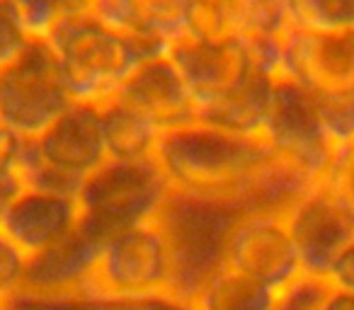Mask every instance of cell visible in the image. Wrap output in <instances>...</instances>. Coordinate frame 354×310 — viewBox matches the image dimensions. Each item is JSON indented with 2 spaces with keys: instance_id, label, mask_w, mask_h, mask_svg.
I'll return each mask as SVG.
<instances>
[{
  "instance_id": "cell-24",
  "label": "cell",
  "mask_w": 354,
  "mask_h": 310,
  "mask_svg": "<svg viewBox=\"0 0 354 310\" xmlns=\"http://www.w3.org/2000/svg\"><path fill=\"white\" fill-rule=\"evenodd\" d=\"M310 95V93H308ZM315 112L328 138L339 153L354 146V93L347 95H310Z\"/></svg>"
},
{
  "instance_id": "cell-4",
  "label": "cell",
  "mask_w": 354,
  "mask_h": 310,
  "mask_svg": "<svg viewBox=\"0 0 354 310\" xmlns=\"http://www.w3.org/2000/svg\"><path fill=\"white\" fill-rule=\"evenodd\" d=\"M107 160L100 107L75 102L41 136L32 138L25 189L78 199L85 180Z\"/></svg>"
},
{
  "instance_id": "cell-11",
  "label": "cell",
  "mask_w": 354,
  "mask_h": 310,
  "mask_svg": "<svg viewBox=\"0 0 354 310\" xmlns=\"http://www.w3.org/2000/svg\"><path fill=\"white\" fill-rule=\"evenodd\" d=\"M167 59L183 75L197 112L233 93L260 66L245 37L218 41L183 37L167 49Z\"/></svg>"
},
{
  "instance_id": "cell-30",
  "label": "cell",
  "mask_w": 354,
  "mask_h": 310,
  "mask_svg": "<svg viewBox=\"0 0 354 310\" xmlns=\"http://www.w3.org/2000/svg\"><path fill=\"white\" fill-rule=\"evenodd\" d=\"M328 182H333L335 187H337V192L347 199L349 206L354 209V146L344 148V151L339 153L337 165H335Z\"/></svg>"
},
{
  "instance_id": "cell-19",
  "label": "cell",
  "mask_w": 354,
  "mask_h": 310,
  "mask_svg": "<svg viewBox=\"0 0 354 310\" xmlns=\"http://www.w3.org/2000/svg\"><path fill=\"white\" fill-rule=\"evenodd\" d=\"M274 300L277 293L265 284L221 269L194 298L192 310H274Z\"/></svg>"
},
{
  "instance_id": "cell-31",
  "label": "cell",
  "mask_w": 354,
  "mask_h": 310,
  "mask_svg": "<svg viewBox=\"0 0 354 310\" xmlns=\"http://www.w3.org/2000/svg\"><path fill=\"white\" fill-rule=\"evenodd\" d=\"M328 281L333 284L335 291H344V293L354 296V240L339 252L335 260L333 269L328 274Z\"/></svg>"
},
{
  "instance_id": "cell-5",
  "label": "cell",
  "mask_w": 354,
  "mask_h": 310,
  "mask_svg": "<svg viewBox=\"0 0 354 310\" xmlns=\"http://www.w3.org/2000/svg\"><path fill=\"white\" fill-rule=\"evenodd\" d=\"M165 177L156 160H107L78 192L80 226L100 240L156 218L165 202Z\"/></svg>"
},
{
  "instance_id": "cell-3",
  "label": "cell",
  "mask_w": 354,
  "mask_h": 310,
  "mask_svg": "<svg viewBox=\"0 0 354 310\" xmlns=\"http://www.w3.org/2000/svg\"><path fill=\"white\" fill-rule=\"evenodd\" d=\"M75 102L102 104L138 64L167 54L162 46L112 30L93 12H68L46 39Z\"/></svg>"
},
{
  "instance_id": "cell-7",
  "label": "cell",
  "mask_w": 354,
  "mask_h": 310,
  "mask_svg": "<svg viewBox=\"0 0 354 310\" xmlns=\"http://www.w3.org/2000/svg\"><path fill=\"white\" fill-rule=\"evenodd\" d=\"M262 138L289 168L310 182L328 180L337 165L339 151L320 124L313 97L294 80L277 78Z\"/></svg>"
},
{
  "instance_id": "cell-27",
  "label": "cell",
  "mask_w": 354,
  "mask_h": 310,
  "mask_svg": "<svg viewBox=\"0 0 354 310\" xmlns=\"http://www.w3.org/2000/svg\"><path fill=\"white\" fill-rule=\"evenodd\" d=\"M27 255L0 233V300L6 303L25 289Z\"/></svg>"
},
{
  "instance_id": "cell-17",
  "label": "cell",
  "mask_w": 354,
  "mask_h": 310,
  "mask_svg": "<svg viewBox=\"0 0 354 310\" xmlns=\"http://www.w3.org/2000/svg\"><path fill=\"white\" fill-rule=\"evenodd\" d=\"M279 75L257 66L233 93L223 99L199 109L197 122L238 136H262V126L270 114L272 95Z\"/></svg>"
},
{
  "instance_id": "cell-15",
  "label": "cell",
  "mask_w": 354,
  "mask_h": 310,
  "mask_svg": "<svg viewBox=\"0 0 354 310\" xmlns=\"http://www.w3.org/2000/svg\"><path fill=\"white\" fill-rule=\"evenodd\" d=\"M104 242L83 226L27 260L25 289L37 296H90Z\"/></svg>"
},
{
  "instance_id": "cell-10",
  "label": "cell",
  "mask_w": 354,
  "mask_h": 310,
  "mask_svg": "<svg viewBox=\"0 0 354 310\" xmlns=\"http://www.w3.org/2000/svg\"><path fill=\"white\" fill-rule=\"evenodd\" d=\"M277 75L310 95L354 93V30L313 32L291 27L279 41Z\"/></svg>"
},
{
  "instance_id": "cell-28",
  "label": "cell",
  "mask_w": 354,
  "mask_h": 310,
  "mask_svg": "<svg viewBox=\"0 0 354 310\" xmlns=\"http://www.w3.org/2000/svg\"><path fill=\"white\" fill-rule=\"evenodd\" d=\"M6 310H90L88 296H37L20 291L6 300Z\"/></svg>"
},
{
  "instance_id": "cell-21",
  "label": "cell",
  "mask_w": 354,
  "mask_h": 310,
  "mask_svg": "<svg viewBox=\"0 0 354 310\" xmlns=\"http://www.w3.org/2000/svg\"><path fill=\"white\" fill-rule=\"evenodd\" d=\"M291 27L313 32L354 30V0H289Z\"/></svg>"
},
{
  "instance_id": "cell-6",
  "label": "cell",
  "mask_w": 354,
  "mask_h": 310,
  "mask_svg": "<svg viewBox=\"0 0 354 310\" xmlns=\"http://www.w3.org/2000/svg\"><path fill=\"white\" fill-rule=\"evenodd\" d=\"M75 104L46 41H30L0 68V126L37 138Z\"/></svg>"
},
{
  "instance_id": "cell-23",
  "label": "cell",
  "mask_w": 354,
  "mask_h": 310,
  "mask_svg": "<svg viewBox=\"0 0 354 310\" xmlns=\"http://www.w3.org/2000/svg\"><path fill=\"white\" fill-rule=\"evenodd\" d=\"M30 41H46L66 12L61 0H0Z\"/></svg>"
},
{
  "instance_id": "cell-14",
  "label": "cell",
  "mask_w": 354,
  "mask_h": 310,
  "mask_svg": "<svg viewBox=\"0 0 354 310\" xmlns=\"http://www.w3.org/2000/svg\"><path fill=\"white\" fill-rule=\"evenodd\" d=\"M78 226V199L64 194L22 189L0 209V233L25 252L27 260L68 238Z\"/></svg>"
},
{
  "instance_id": "cell-26",
  "label": "cell",
  "mask_w": 354,
  "mask_h": 310,
  "mask_svg": "<svg viewBox=\"0 0 354 310\" xmlns=\"http://www.w3.org/2000/svg\"><path fill=\"white\" fill-rule=\"evenodd\" d=\"M90 310H192L170 293L153 296H88Z\"/></svg>"
},
{
  "instance_id": "cell-34",
  "label": "cell",
  "mask_w": 354,
  "mask_h": 310,
  "mask_svg": "<svg viewBox=\"0 0 354 310\" xmlns=\"http://www.w3.org/2000/svg\"><path fill=\"white\" fill-rule=\"evenodd\" d=\"M0 310H6V303H3V300H0Z\"/></svg>"
},
{
  "instance_id": "cell-20",
  "label": "cell",
  "mask_w": 354,
  "mask_h": 310,
  "mask_svg": "<svg viewBox=\"0 0 354 310\" xmlns=\"http://www.w3.org/2000/svg\"><path fill=\"white\" fill-rule=\"evenodd\" d=\"M187 37L207 41L243 37L241 0H192Z\"/></svg>"
},
{
  "instance_id": "cell-8",
  "label": "cell",
  "mask_w": 354,
  "mask_h": 310,
  "mask_svg": "<svg viewBox=\"0 0 354 310\" xmlns=\"http://www.w3.org/2000/svg\"><path fill=\"white\" fill-rule=\"evenodd\" d=\"M304 274L328 279L339 252L354 240V209L333 182H315L284 213Z\"/></svg>"
},
{
  "instance_id": "cell-22",
  "label": "cell",
  "mask_w": 354,
  "mask_h": 310,
  "mask_svg": "<svg viewBox=\"0 0 354 310\" xmlns=\"http://www.w3.org/2000/svg\"><path fill=\"white\" fill-rule=\"evenodd\" d=\"M245 39H281L291 30L289 0H241Z\"/></svg>"
},
{
  "instance_id": "cell-18",
  "label": "cell",
  "mask_w": 354,
  "mask_h": 310,
  "mask_svg": "<svg viewBox=\"0 0 354 310\" xmlns=\"http://www.w3.org/2000/svg\"><path fill=\"white\" fill-rule=\"evenodd\" d=\"M97 107L109 160H153L160 131L151 122L114 97L104 99Z\"/></svg>"
},
{
  "instance_id": "cell-2",
  "label": "cell",
  "mask_w": 354,
  "mask_h": 310,
  "mask_svg": "<svg viewBox=\"0 0 354 310\" xmlns=\"http://www.w3.org/2000/svg\"><path fill=\"white\" fill-rule=\"evenodd\" d=\"M245 211L170 189L160 204L156 228L170 260L167 293L192 308L202 289L226 269V250L236 223Z\"/></svg>"
},
{
  "instance_id": "cell-12",
  "label": "cell",
  "mask_w": 354,
  "mask_h": 310,
  "mask_svg": "<svg viewBox=\"0 0 354 310\" xmlns=\"http://www.w3.org/2000/svg\"><path fill=\"white\" fill-rule=\"evenodd\" d=\"M226 269L281 291L301 274V262L284 213H243L226 250Z\"/></svg>"
},
{
  "instance_id": "cell-9",
  "label": "cell",
  "mask_w": 354,
  "mask_h": 310,
  "mask_svg": "<svg viewBox=\"0 0 354 310\" xmlns=\"http://www.w3.org/2000/svg\"><path fill=\"white\" fill-rule=\"evenodd\" d=\"M170 260L156 223H141L107 238L95 269L90 296L167 293Z\"/></svg>"
},
{
  "instance_id": "cell-16",
  "label": "cell",
  "mask_w": 354,
  "mask_h": 310,
  "mask_svg": "<svg viewBox=\"0 0 354 310\" xmlns=\"http://www.w3.org/2000/svg\"><path fill=\"white\" fill-rule=\"evenodd\" d=\"M192 0H95L90 12L112 30L170 49L187 37Z\"/></svg>"
},
{
  "instance_id": "cell-29",
  "label": "cell",
  "mask_w": 354,
  "mask_h": 310,
  "mask_svg": "<svg viewBox=\"0 0 354 310\" xmlns=\"http://www.w3.org/2000/svg\"><path fill=\"white\" fill-rule=\"evenodd\" d=\"M27 44H30V39L22 35L20 27H17L15 20L10 17V12L0 3V68L6 64H10Z\"/></svg>"
},
{
  "instance_id": "cell-32",
  "label": "cell",
  "mask_w": 354,
  "mask_h": 310,
  "mask_svg": "<svg viewBox=\"0 0 354 310\" xmlns=\"http://www.w3.org/2000/svg\"><path fill=\"white\" fill-rule=\"evenodd\" d=\"M323 310H354V296L344 291H333Z\"/></svg>"
},
{
  "instance_id": "cell-1",
  "label": "cell",
  "mask_w": 354,
  "mask_h": 310,
  "mask_svg": "<svg viewBox=\"0 0 354 310\" xmlns=\"http://www.w3.org/2000/svg\"><path fill=\"white\" fill-rule=\"evenodd\" d=\"M167 187L245 213H286L315 182L296 173L262 136L187 124L158 136L153 153Z\"/></svg>"
},
{
  "instance_id": "cell-25",
  "label": "cell",
  "mask_w": 354,
  "mask_h": 310,
  "mask_svg": "<svg viewBox=\"0 0 354 310\" xmlns=\"http://www.w3.org/2000/svg\"><path fill=\"white\" fill-rule=\"evenodd\" d=\"M333 291L328 279L301 271L291 284L277 291L274 310H323Z\"/></svg>"
},
{
  "instance_id": "cell-13",
  "label": "cell",
  "mask_w": 354,
  "mask_h": 310,
  "mask_svg": "<svg viewBox=\"0 0 354 310\" xmlns=\"http://www.w3.org/2000/svg\"><path fill=\"white\" fill-rule=\"evenodd\" d=\"M112 97L138 112L160 133L197 122L187 85L167 54L138 64Z\"/></svg>"
},
{
  "instance_id": "cell-33",
  "label": "cell",
  "mask_w": 354,
  "mask_h": 310,
  "mask_svg": "<svg viewBox=\"0 0 354 310\" xmlns=\"http://www.w3.org/2000/svg\"><path fill=\"white\" fill-rule=\"evenodd\" d=\"M66 12H88L93 8L95 0H61Z\"/></svg>"
}]
</instances>
